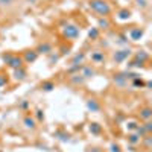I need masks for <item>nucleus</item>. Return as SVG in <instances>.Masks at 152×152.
I'll list each match as a JSON object with an SVG mask.
<instances>
[{
  "mask_svg": "<svg viewBox=\"0 0 152 152\" xmlns=\"http://www.w3.org/2000/svg\"><path fill=\"white\" fill-rule=\"evenodd\" d=\"M138 116H140V119H143L145 122H146V120H151V117H152V110H151L149 107H145V108L140 110Z\"/></svg>",
  "mask_w": 152,
  "mask_h": 152,
  "instance_id": "9",
  "label": "nucleus"
},
{
  "mask_svg": "<svg viewBox=\"0 0 152 152\" xmlns=\"http://www.w3.org/2000/svg\"><path fill=\"white\" fill-rule=\"evenodd\" d=\"M110 26H111V23H110V21H108L107 18H104V17H102V18H99V28H104V29H108Z\"/></svg>",
  "mask_w": 152,
  "mask_h": 152,
  "instance_id": "23",
  "label": "nucleus"
},
{
  "mask_svg": "<svg viewBox=\"0 0 152 152\" xmlns=\"http://www.w3.org/2000/svg\"><path fill=\"white\" fill-rule=\"evenodd\" d=\"M132 85H134V87H143L145 82H143L140 78H137V79H132Z\"/></svg>",
  "mask_w": 152,
  "mask_h": 152,
  "instance_id": "28",
  "label": "nucleus"
},
{
  "mask_svg": "<svg viewBox=\"0 0 152 152\" xmlns=\"http://www.w3.org/2000/svg\"><path fill=\"white\" fill-rule=\"evenodd\" d=\"M111 152H120V148H119L117 145L113 143V145H111Z\"/></svg>",
  "mask_w": 152,
  "mask_h": 152,
  "instance_id": "31",
  "label": "nucleus"
},
{
  "mask_svg": "<svg viewBox=\"0 0 152 152\" xmlns=\"http://www.w3.org/2000/svg\"><path fill=\"white\" fill-rule=\"evenodd\" d=\"M88 5H90V8L96 12V14H99V15L105 17V15H108L111 12V6H110V3L105 2V0H90Z\"/></svg>",
  "mask_w": 152,
  "mask_h": 152,
  "instance_id": "1",
  "label": "nucleus"
},
{
  "mask_svg": "<svg viewBox=\"0 0 152 152\" xmlns=\"http://www.w3.org/2000/svg\"><path fill=\"white\" fill-rule=\"evenodd\" d=\"M113 81H114V84H116L117 87H125L126 84H128V79H126L125 73H117V75H114Z\"/></svg>",
  "mask_w": 152,
  "mask_h": 152,
  "instance_id": "6",
  "label": "nucleus"
},
{
  "mask_svg": "<svg viewBox=\"0 0 152 152\" xmlns=\"http://www.w3.org/2000/svg\"><path fill=\"white\" fill-rule=\"evenodd\" d=\"M35 52L37 53H50V52H52V44H50V43H41V44H38Z\"/></svg>",
  "mask_w": 152,
  "mask_h": 152,
  "instance_id": "8",
  "label": "nucleus"
},
{
  "mask_svg": "<svg viewBox=\"0 0 152 152\" xmlns=\"http://www.w3.org/2000/svg\"><path fill=\"white\" fill-rule=\"evenodd\" d=\"M28 2H35V0H28Z\"/></svg>",
  "mask_w": 152,
  "mask_h": 152,
  "instance_id": "38",
  "label": "nucleus"
},
{
  "mask_svg": "<svg viewBox=\"0 0 152 152\" xmlns=\"http://www.w3.org/2000/svg\"><path fill=\"white\" fill-rule=\"evenodd\" d=\"M143 128H145V131H146V132H148V134H149V132H151V131H152V123H151V122H149V120H146V123H145V125H143Z\"/></svg>",
  "mask_w": 152,
  "mask_h": 152,
  "instance_id": "29",
  "label": "nucleus"
},
{
  "mask_svg": "<svg viewBox=\"0 0 152 152\" xmlns=\"http://www.w3.org/2000/svg\"><path fill=\"white\" fill-rule=\"evenodd\" d=\"M151 143H152V142H151V137H148V135H146V140H145V146H146V148H149V146H151Z\"/></svg>",
  "mask_w": 152,
  "mask_h": 152,
  "instance_id": "34",
  "label": "nucleus"
},
{
  "mask_svg": "<svg viewBox=\"0 0 152 152\" xmlns=\"http://www.w3.org/2000/svg\"><path fill=\"white\" fill-rule=\"evenodd\" d=\"M11 3H12V0H0V5H3V6L11 5Z\"/></svg>",
  "mask_w": 152,
  "mask_h": 152,
  "instance_id": "33",
  "label": "nucleus"
},
{
  "mask_svg": "<svg viewBox=\"0 0 152 152\" xmlns=\"http://www.w3.org/2000/svg\"><path fill=\"white\" fill-rule=\"evenodd\" d=\"M90 132L94 134V135H97V134L102 132V128H100V125H97V123H91L90 125Z\"/></svg>",
  "mask_w": 152,
  "mask_h": 152,
  "instance_id": "21",
  "label": "nucleus"
},
{
  "mask_svg": "<svg viewBox=\"0 0 152 152\" xmlns=\"http://www.w3.org/2000/svg\"><path fill=\"white\" fill-rule=\"evenodd\" d=\"M104 59H105V55H104V52H100V50H96V52L91 53V61L96 62V64L104 62Z\"/></svg>",
  "mask_w": 152,
  "mask_h": 152,
  "instance_id": "11",
  "label": "nucleus"
},
{
  "mask_svg": "<svg viewBox=\"0 0 152 152\" xmlns=\"http://www.w3.org/2000/svg\"><path fill=\"white\" fill-rule=\"evenodd\" d=\"M41 88L44 91H52L53 88H55V84L52 82V81H44L43 84H41Z\"/></svg>",
  "mask_w": 152,
  "mask_h": 152,
  "instance_id": "17",
  "label": "nucleus"
},
{
  "mask_svg": "<svg viewBox=\"0 0 152 152\" xmlns=\"http://www.w3.org/2000/svg\"><path fill=\"white\" fill-rule=\"evenodd\" d=\"M58 58H59L58 55H52V56H50V62H56V61H58Z\"/></svg>",
  "mask_w": 152,
  "mask_h": 152,
  "instance_id": "35",
  "label": "nucleus"
},
{
  "mask_svg": "<svg viewBox=\"0 0 152 152\" xmlns=\"http://www.w3.org/2000/svg\"><path fill=\"white\" fill-rule=\"evenodd\" d=\"M88 152H102L99 148H91V149H88Z\"/></svg>",
  "mask_w": 152,
  "mask_h": 152,
  "instance_id": "37",
  "label": "nucleus"
},
{
  "mask_svg": "<svg viewBox=\"0 0 152 152\" xmlns=\"http://www.w3.org/2000/svg\"><path fill=\"white\" fill-rule=\"evenodd\" d=\"M97 37H99V29L97 28H93V29L88 31V38H90V40H96Z\"/></svg>",
  "mask_w": 152,
  "mask_h": 152,
  "instance_id": "22",
  "label": "nucleus"
},
{
  "mask_svg": "<svg viewBox=\"0 0 152 152\" xmlns=\"http://www.w3.org/2000/svg\"><path fill=\"white\" fill-rule=\"evenodd\" d=\"M14 78H15L17 81H21V79H24V78H26V70H24L23 67H20V69H15V70H14Z\"/></svg>",
  "mask_w": 152,
  "mask_h": 152,
  "instance_id": "13",
  "label": "nucleus"
},
{
  "mask_svg": "<svg viewBox=\"0 0 152 152\" xmlns=\"http://www.w3.org/2000/svg\"><path fill=\"white\" fill-rule=\"evenodd\" d=\"M81 75L84 76V79H87V78H93V76L96 75V72L91 67H82V73Z\"/></svg>",
  "mask_w": 152,
  "mask_h": 152,
  "instance_id": "15",
  "label": "nucleus"
},
{
  "mask_svg": "<svg viewBox=\"0 0 152 152\" xmlns=\"http://www.w3.org/2000/svg\"><path fill=\"white\" fill-rule=\"evenodd\" d=\"M2 59L6 62V64L11 67V69H20V67H23V58L21 56H18V55H11V53H5L3 56H2Z\"/></svg>",
  "mask_w": 152,
  "mask_h": 152,
  "instance_id": "2",
  "label": "nucleus"
},
{
  "mask_svg": "<svg viewBox=\"0 0 152 152\" xmlns=\"http://www.w3.org/2000/svg\"><path fill=\"white\" fill-rule=\"evenodd\" d=\"M140 138H142V137H138L135 132H132V134L128 135V142H129L131 145H137V143H140Z\"/></svg>",
  "mask_w": 152,
  "mask_h": 152,
  "instance_id": "19",
  "label": "nucleus"
},
{
  "mask_svg": "<svg viewBox=\"0 0 152 152\" xmlns=\"http://www.w3.org/2000/svg\"><path fill=\"white\" fill-rule=\"evenodd\" d=\"M21 58H23V62H28V64H31V62L37 61L38 53L35 52V50H28V52H24V55H23Z\"/></svg>",
  "mask_w": 152,
  "mask_h": 152,
  "instance_id": "5",
  "label": "nucleus"
},
{
  "mask_svg": "<svg viewBox=\"0 0 152 152\" xmlns=\"http://www.w3.org/2000/svg\"><path fill=\"white\" fill-rule=\"evenodd\" d=\"M142 37H143V29H140V28H134L129 31V38L132 41H138Z\"/></svg>",
  "mask_w": 152,
  "mask_h": 152,
  "instance_id": "7",
  "label": "nucleus"
},
{
  "mask_svg": "<svg viewBox=\"0 0 152 152\" xmlns=\"http://www.w3.org/2000/svg\"><path fill=\"white\" fill-rule=\"evenodd\" d=\"M79 70H82L81 64H72V67L69 69V73H75V72H79Z\"/></svg>",
  "mask_w": 152,
  "mask_h": 152,
  "instance_id": "26",
  "label": "nucleus"
},
{
  "mask_svg": "<svg viewBox=\"0 0 152 152\" xmlns=\"http://www.w3.org/2000/svg\"><path fill=\"white\" fill-rule=\"evenodd\" d=\"M137 126H138V123H137V122H128V123H126V129H129V131H135V129H137Z\"/></svg>",
  "mask_w": 152,
  "mask_h": 152,
  "instance_id": "25",
  "label": "nucleus"
},
{
  "mask_svg": "<svg viewBox=\"0 0 152 152\" xmlns=\"http://www.w3.org/2000/svg\"><path fill=\"white\" fill-rule=\"evenodd\" d=\"M61 50H62L61 53H62V55H66V53H69V50H70V49H69V47H61Z\"/></svg>",
  "mask_w": 152,
  "mask_h": 152,
  "instance_id": "36",
  "label": "nucleus"
},
{
  "mask_svg": "<svg viewBox=\"0 0 152 152\" xmlns=\"http://www.w3.org/2000/svg\"><path fill=\"white\" fill-rule=\"evenodd\" d=\"M23 123H24V126H26V128H29V129H34L35 128V120L31 117V116H26L23 119Z\"/></svg>",
  "mask_w": 152,
  "mask_h": 152,
  "instance_id": "16",
  "label": "nucleus"
},
{
  "mask_svg": "<svg viewBox=\"0 0 152 152\" xmlns=\"http://www.w3.org/2000/svg\"><path fill=\"white\" fill-rule=\"evenodd\" d=\"M148 59H149V53L145 52V50H138V52L135 53V61L142 62V64H145Z\"/></svg>",
  "mask_w": 152,
  "mask_h": 152,
  "instance_id": "10",
  "label": "nucleus"
},
{
  "mask_svg": "<svg viewBox=\"0 0 152 152\" xmlns=\"http://www.w3.org/2000/svg\"><path fill=\"white\" fill-rule=\"evenodd\" d=\"M84 81H85V79H84V76H82V75H79V73H78V75H72V76H70V82H72V84H75V85H81Z\"/></svg>",
  "mask_w": 152,
  "mask_h": 152,
  "instance_id": "14",
  "label": "nucleus"
},
{
  "mask_svg": "<svg viewBox=\"0 0 152 152\" xmlns=\"http://www.w3.org/2000/svg\"><path fill=\"white\" fill-rule=\"evenodd\" d=\"M37 117H38V120H43L44 116H43V111H41V110H38V111H37Z\"/></svg>",
  "mask_w": 152,
  "mask_h": 152,
  "instance_id": "32",
  "label": "nucleus"
},
{
  "mask_svg": "<svg viewBox=\"0 0 152 152\" xmlns=\"http://www.w3.org/2000/svg\"><path fill=\"white\" fill-rule=\"evenodd\" d=\"M117 15H119L120 20H128V18L131 17V12H129L128 9H122V11L117 12Z\"/></svg>",
  "mask_w": 152,
  "mask_h": 152,
  "instance_id": "20",
  "label": "nucleus"
},
{
  "mask_svg": "<svg viewBox=\"0 0 152 152\" xmlns=\"http://www.w3.org/2000/svg\"><path fill=\"white\" fill-rule=\"evenodd\" d=\"M84 58H85V53H84V52H81V53H78V55H75V58L72 59V64H82Z\"/></svg>",
  "mask_w": 152,
  "mask_h": 152,
  "instance_id": "18",
  "label": "nucleus"
},
{
  "mask_svg": "<svg viewBox=\"0 0 152 152\" xmlns=\"http://www.w3.org/2000/svg\"><path fill=\"white\" fill-rule=\"evenodd\" d=\"M129 55H131V50L129 49H122V50H117V52L113 55V58H114V61H116V62H123Z\"/></svg>",
  "mask_w": 152,
  "mask_h": 152,
  "instance_id": "4",
  "label": "nucleus"
},
{
  "mask_svg": "<svg viewBox=\"0 0 152 152\" xmlns=\"http://www.w3.org/2000/svg\"><path fill=\"white\" fill-rule=\"evenodd\" d=\"M55 135H59V140H61V142H67L69 138H70V135H69V134L59 132V131H56V132H55Z\"/></svg>",
  "mask_w": 152,
  "mask_h": 152,
  "instance_id": "24",
  "label": "nucleus"
},
{
  "mask_svg": "<svg viewBox=\"0 0 152 152\" xmlns=\"http://www.w3.org/2000/svg\"><path fill=\"white\" fill-rule=\"evenodd\" d=\"M87 108L94 113V111H99L100 110V105H99V102H97L96 99H88L87 100Z\"/></svg>",
  "mask_w": 152,
  "mask_h": 152,
  "instance_id": "12",
  "label": "nucleus"
},
{
  "mask_svg": "<svg viewBox=\"0 0 152 152\" xmlns=\"http://www.w3.org/2000/svg\"><path fill=\"white\" fill-rule=\"evenodd\" d=\"M6 84V76H3V75H0V87H3Z\"/></svg>",
  "mask_w": 152,
  "mask_h": 152,
  "instance_id": "30",
  "label": "nucleus"
},
{
  "mask_svg": "<svg viewBox=\"0 0 152 152\" xmlns=\"http://www.w3.org/2000/svg\"><path fill=\"white\" fill-rule=\"evenodd\" d=\"M81 34V29L76 26V24H66L62 28V37L67 38V40H76Z\"/></svg>",
  "mask_w": 152,
  "mask_h": 152,
  "instance_id": "3",
  "label": "nucleus"
},
{
  "mask_svg": "<svg viewBox=\"0 0 152 152\" xmlns=\"http://www.w3.org/2000/svg\"><path fill=\"white\" fill-rule=\"evenodd\" d=\"M135 5L138 8H148V0H135Z\"/></svg>",
  "mask_w": 152,
  "mask_h": 152,
  "instance_id": "27",
  "label": "nucleus"
}]
</instances>
